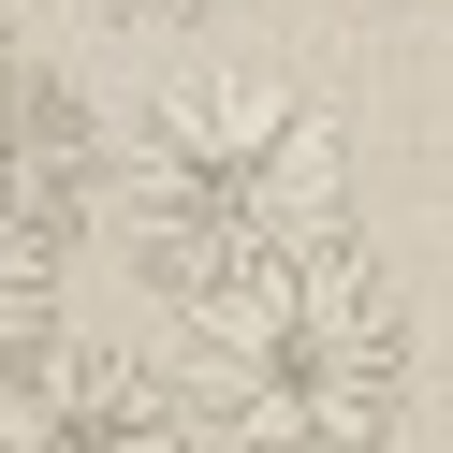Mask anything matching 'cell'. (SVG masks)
I'll return each mask as SVG.
<instances>
[{"label": "cell", "instance_id": "6da1fadb", "mask_svg": "<svg viewBox=\"0 0 453 453\" xmlns=\"http://www.w3.org/2000/svg\"><path fill=\"white\" fill-rule=\"evenodd\" d=\"M351 118L307 73H176L147 118L118 132V249L161 307L219 293V278L307 264V249H351Z\"/></svg>", "mask_w": 453, "mask_h": 453}, {"label": "cell", "instance_id": "277c9868", "mask_svg": "<svg viewBox=\"0 0 453 453\" xmlns=\"http://www.w3.org/2000/svg\"><path fill=\"white\" fill-rule=\"evenodd\" d=\"M118 30H219V15H249V0H103Z\"/></svg>", "mask_w": 453, "mask_h": 453}, {"label": "cell", "instance_id": "5b68a950", "mask_svg": "<svg viewBox=\"0 0 453 453\" xmlns=\"http://www.w3.org/2000/svg\"><path fill=\"white\" fill-rule=\"evenodd\" d=\"M15 73H30V59H15V15H0V88H15Z\"/></svg>", "mask_w": 453, "mask_h": 453}, {"label": "cell", "instance_id": "7a4b0ae2", "mask_svg": "<svg viewBox=\"0 0 453 453\" xmlns=\"http://www.w3.org/2000/svg\"><path fill=\"white\" fill-rule=\"evenodd\" d=\"M161 380L190 410V453H380L424 380V336L365 249H307L190 293Z\"/></svg>", "mask_w": 453, "mask_h": 453}, {"label": "cell", "instance_id": "3957f363", "mask_svg": "<svg viewBox=\"0 0 453 453\" xmlns=\"http://www.w3.org/2000/svg\"><path fill=\"white\" fill-rule=\"evenodd\" d=\"M103 176H118V132L59 73H15L0 88V278L15 293H59V264L103 219Z\"/></svg>", "mask_w": 453, "mask_h": 453}]
</instances>
